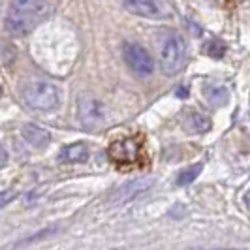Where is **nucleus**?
<instances>
[{"label": "nucleus", "instance_id": "11", "mask_svg": "<svg viewBox=\"0 0 250 250\" xmlns=\"http://www.w3.org/2000/svg\"><path fill=\"white\" fill-rule=\"evenodd\" d=\"M23 138L32 145V147H36V149H43L47 143H49V132L47 130H43V128H40L36 125H25L23 126Z\"/></svg>", "mask_w": 250, "mask_h": 250}, {"label": "nucleus", "instance_id": "14", "mask_svg": "<svg viewBox=\"0 0 250 250\" xmlns=\"http://www.w3.org/2000/svg\"><path fill=\"white\" fill-rule=\"evenodd\" d=\"M226 53V43L222 40H213V42H209V45H207V55L209 57H213V59H222Z\"/></svg>", "mask_w": 250, "mask_h": 250}, {"label": "nucleus", "instance_id": "17", "mask_svg": "<svg viewBox=\"0 0 250 250\" xmlns=\"http://www.w3.org/2000/svg\"><path fill=\"white\" fill-rule=\"evenodd\" d=\"M243 200H245V205H247V209L250 211V190L247 192V194H245V198H243Z\"/></svg>", "mask_w": 250, "mask_h": 250}, {"label": "nucleus", "instance_id": "8", "mask_svg": "<svg viewBox=\"0 0 250 250\" xmlns=\"http://www.w3.org/2000/svg\"><path fill=\"white\" fill-rule=\"evenodd\" d=\"M77 115L81 125L87 128H94L104 121V107L96 98H92L90 94H83L77 104Z\"/></svg>", "mask_w": 250, "mask_h": 250}, {"label": "nucleus", "instance_id": "4", "mask_svg": "<svg viewBox=\"0 0 250 250\" xmlns=\"http://www.w3.org/2000/svg\"><path fill=\"white\" fill-rule=\"evenodd\" d=\"M123 55H125V61L130 66V70L138 77L145 79V77L152 75L154 61H152L150 53L143 45H139L136 42H126L125 47H123Z\"/></svg>", "mask_w": 250, "mask_h": 250}, {"label": "nucleus", "instance_id": "13", "mask_svg": "<svg viewBox=\"0 0 250 250\" xmlns=\"http://www.w3.org/2000/svg\"><path fill=\"white\" fill-rule=\"evenodd\" d=\"M201 169H203V164L198 162L194 166H188L187 169H183L179 175H177V185L179 187H187V185H192L198 177H200Z\"/></svg>", "mask_w": 250, "mask_h": 250}, {"label": "nucleus", "instance_id": "1", "mask_svg": "<svg viewBox=\"0 0 250 250\" xmlns=\"http://www.w3.org/2000/svg\"><path fill=\"white\" fill-rule=\"evenodd\" d=\"M51 13L53 4L49 0H12L4 17V30L13 38H23L43 23Z\"/></svg>", "mask_w": 250, "mask_h": 250}, {"label": "nucleus", "instance_id": "9", "mask_svg": "<svg viewBox=\"0 0 250 250\" xmlns=\"http://www.w3.org/2000/svg\"><path fill=\"white\" fill-rule=\"evenodd\" d=\"M183 126H185V130L190 132V134H203V132H209L211 130V119L207 115H203V113L192 109V111L185 113Z\"/></svg>", "mask_w": 250, "mask_h": 250}, {"label": "nucleus", "instance_id": "3", "mask_svg": "<svg viewBox=\"0 0 250 250\" xmlns=\"http://www.w3.org/2000/svg\"><path fill=\"white\" fill-rule=\"evenodd\" d=\"M160 68L166 75L179 74L187 64V42L177 32H171L160 43Z\"/></svg>", "mask_w": 250, "mask_h": 250}, {"label": "nucleus", "instance_id": "6", "mask_svg": "<svg viewBox=\"0 0 250 250\" xmlns=\"http://www.w3.org/2000/svg\"><path fill=\"white\" fill-rule=\"evenodd\" d=\"M109 158L115 164H134L139 160V154H141V145L136 138H125L119 139L109 145L107 150Z\"/></svg>", "mask_w": 250, "mask_h": 250}, {"label": "nucleus", "instance_id": "7", "mask_svg": "<svg viewBox=\"0 0 250 250\" xmlns=\"http://www.w3.org/2000/svg\"><path fill=\"white\" fill-rule=\"evenodd\" d=\"M150 187H152V179H149V177L134 179V181H130V183H126V185L117 188V190L113 192L109 203H111V205H125L128 201L136 200L143 192H147Z\"/></svg>", "mask_w": 250, "mask_h": 250}, {"label": "nucleus", "instance_id": "2", "mask_svg": "<svg viewBox=\"0 0 250 250\" xmlns=\"http://www.w3.org/2000/svg\"><path fill=\"white\" fill-rule=\"evenodd\" d=\"M21 96L30 105L32 109L38 111H53L61 105V90L57 85L43 79H34L28 81L21 87Z\"/></svg>", "mask_w": 250, "mask_h": 250}, {"label": "nucleus", "instance_id": "16", "mask_svg": "<svg viewBox=\"0 0 250 250\" xmlns=\"http://www.w3.org/2000/svg\"><path fill=\"white\" fill-rule=\"evenodd\" d=\"M6 162H8V152H6V149L0 145V167H4Z\"/></svg>", "mask_w": 250, "mask_h": 250}, {"label": "nucleus", "instance_id": "12", "mask_svg": "<svg viewBox=\"0 0 250 250\" xmlns=\"http://www.w3.org/2000/svg\"><path fill=\"white\" fill-rule=\"evenodd\" d=\"M203 94H205L207 102L211 105H214V107H222L229 100V92L222 85H207V87L203 88Z\"/></svg>", "mask_w": 250, "mask_h": 250}, {"label": "nucleus", "instance_id": "15", "mask_svg": "<svg viewBox=\"0 0 250 250\" xmlns=\"http://www.w3.org/2000/svg\"><path fill=\"white\" fill-rule=\"evenodd\" d=\"M15 196H17V192H15V190H12V188H10V190L0 192V209H2V207H6V205H8V203L15 198Z\"/></svg>", "mask_w": 250, "mask_h": 250}, {"label": "nucleus", "instance_id": "5", "mask_svg": "<svg viewBox=\"0 0 250 250\" xmlns=\"http://www.w3.org/2000/svg\"><path fill=\"white\" fill-rule=\"evenodd\" d=\"M126 12L145 19H169L173 12L164 0H121Z\"/></svg>", "mask_w": 250, "mask_h": 250}, {"label": "nucleus", "instance_id": "10", "mask_svg": "<svg viewBox=\"0 0 250 250\" xmlns=\"http://www.w3.org/2000/svg\"><path fill=\"white\" fill-rule=\"evenodd\" d=\"M61 162L64 164H83L88 160V147L85 143H72L61 150Z\"/></svg>", "mask_w": 250, "mask_h": 250}]
</instances>
